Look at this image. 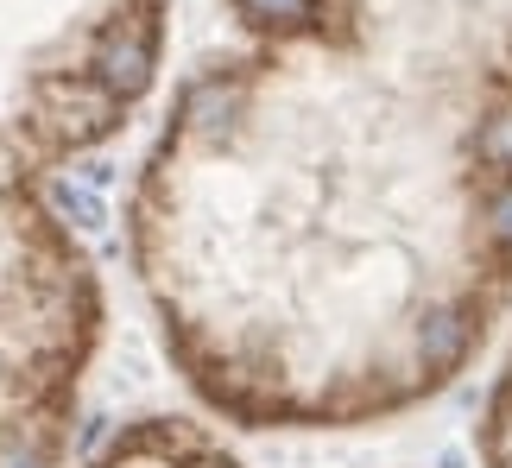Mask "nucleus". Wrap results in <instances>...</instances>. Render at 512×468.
<instances>
[{
    "label": "nucleus",
    "mask_w": 512,
    "mask_h": 468,
    "mask_svg": "<svg viewBox=\"0 0 512 468\" xmlns=\"http://www.w3.org/2000/svg\"><path fill=\"white\" fill-rule=\"evenodd\" d=\"M127 203L190 393L348 431L443 393L512 304V0H222Z\"/></svg>",
    "instance_id": "nucleus-1"
},
{
    "label": "nucleus",
    "mask_w": 512,
    "mask_h": 468,
    "mask_svg": "<svg viewBox=\"0 0 512 468\" xmlns=\"http://www.w3.org/2000/svg\"><path fill=\"white\" fill-rule=\"evenodd\" d=\"M171 0H0V468H57L102 342L64 171L146 102Z\"/></svg>",
    "instance_id": "nucleus-2"
},
{
    "label": "nucleus",
    "mask_w": 512,
    "mask_h": 468,
    "mask_svg": "<svg viewBox=\"0 0 512 468\" xmlns=\"http://www.w3.org/2000/svg\"><path fill=\"white\" fill-rule=\"evenodd\" d=\"M83 468H241L234 450L209 424L190 418H140L127 431H114Z\"/></svg>",
    "instance_id": "nucleus-3"
},
{
    "label": "nucleus",
    "mask_w": 512,
    "mask_h": 468,
    "mask_svg": "<svg viewBox=\"0 0 512 468\" xmlns=\"http://www.w3.org/2000/svg\"><path fill=\"white\" fill-rule=\"evenodd\" d=\"M481 462L487 468H512V355L494 380V399H487V424H481Z\"/></svg>",
    "instance_id": "nucleus-4"
}]
</instances>
